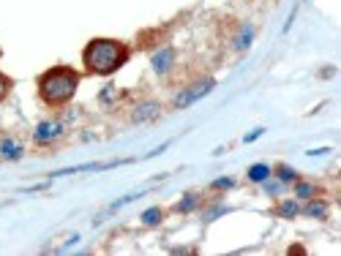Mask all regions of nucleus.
<instances>
[{
    "mask_svg": "<svg viewBox=\"0 0 341 256\" xmlns=\"http://www.w3.org/2000/svg\"><path fill=\"white\" fill-rule=\"evenodd\" d=\"M295 213H298V205H295V202H284V205H281V215H287V218H292Z\"/></svg>",
    "mask_w": 341,
    "mask_h": 256,
    "instance_id": "nucleus-10",
    "label": "nucleus"
},
{
    "mask_svg": "<svg viewBox=\"0 0 341 256\" xmlns=\"http://www.w3.org/2000/svg\"><path fill=\"white\" fill-rule=\"evenodd\" d=\"M3 155H5V158H16V155H19V147L11 144V142H5L3 144Z\"/></svg>",
    "mask_w": 341,
    "mask_h": 256,
    "instance_id": "nucleus-9",
    "label": "nucleus"
},
{
    "mask_svg": "<svg viewBox=\"0 0 341 256\" xmlns=\"http://www.w3.org/2000/svg\"><path fill=\"white\" fill-rule=\"evenodd\" d=\"M279 177L281 180H295V172L290 169V166H279Z\"/></svg>",
    "mask_w": 341,
    "mask_h": 256,
    "instance_id": "nucleus-12",
    "label": "nucleus"
},
{
    "mask_svg": "<svg viewBox=\"0 0 341 256\" xmlns=\"http://www.w3.org/2000/svg\"><path fill=\"white\" fill-rule=\"evenodd\" d=\"M5 93H8V79H5L3 74H0V101L5 98Z\"/></svg>",
    "mask_w": 341,
    "mask_h": 256,
    "instance_id": "nucleus-13",
    "label": "nucleus"
},
{
    "mask_svg": "<svg viewBox=\"0 0 341 256\" xmlns=\"http://www.w3.org/2000/svg\"><path fill=\"white\" fill-rule=\"evenodd\" d=\"M229 185H232V180H227V177H224V180H216V188H229Z\"/></svg>",
    "mask_w": 341,
    "mask_h": 256,
    "instance_id": "nucleus-14",
    "label": "nucleus"
},
{
    "mask_svg": "<svg viewBox=\"0 0 341 256\" xmlns=\"http://www.w3.org/2000/svg\"><path fill=\"white\" fill-rule=\"evenodd\" d=\"M194 202H196V199H186V202H180V210H191Z\"/></svg>",
    "mask_w": 341,
    "mask_h": 256,
    "instance_id": "nucleus-15",
    "label": "nucleus"
},
{
    "mask_svg": "<svg viewBox=\"0 0 341 256\" xmlns=\"http://www.w3.org/2000/svg\"><path fill=\"white\" fill-rule=\"evenodd\" d=\"M210 87H213V82H202V85H196L194 90H186L183 96H177V101H175V104H177V107H186V104L196 101L199 96H205V93L210 90Z\"/></svg>",
    "mask_w": 341,
    "mask_h": 256,
    "instance_id": "nucleus-3",
    "label": "nucleus"
},
{
    "mask_svg": "<svg viewBox=\"0 0 341 256\" xmlns=\"http://www.w3.org/2000/svg\"><path fill=\"white\" fill-rule=\"evenodd\" d=\"M77 85H79V77L71 71V68H52V71H47L41 77L38 93H41V98L47 104L57 107V104H66L68 98H74Z\"/></svg>",
    "mask_w": 341,
    "mask_h": 256,
    "instance_id": "nucleus-2",
    "label": "nucleus"
},
{
    "mask_svg": "<svg viewBox=\"0 0 341 256\" xmlns=\"http://www.w3.org/2000/svg\"><path fill=\"white\" fill-rule=\"evenodd\" d=\"M82 57H85V66H88L93 74H112L126 63L129 52H126V46L118 44V41L96 38V41L88 44V49H85Z\"/></svg>",
    "mask_w": 341,
    "mask_h": 256,
    "instance_id": "nucleus-1",
    "label": "nucleus"
},
{
    "mask_svg": "<svg viewBox=\"0 0 341 256\" xmlns=\"http://www.w3.org/2000/svg\"><path fill=\"white\" fill-rule=\"evenodd\" d=\"M268 174H270V169H268V166H262V164H257V166H251V169H248V177H251L254 183H262Z\"/></svg>",
    "mask_w": 341,
    "mask_h": 256,
    "instance_id": "nucleus-6",
    "label": "nucleus"
},
{
    "mask_svg": "<svg viewBox=\"0 0 341 256\" xmlns=\"http://www.w3.org/2000/svg\"><path fill=\"white\" fill-rule=\"evenodd\" d=\"M159 218H161V210L159 207H153V210H148L145 215H142V221H145L148 226H153V224H159Z\"/></svg>",
    "mask_w": 341,
    "mask_h": 256,
    "instance_id": "nucleus-7",
    "label": "nucleus"
},
{
    "mask_svg": "<svg viewBox=\"0 0 341 256\" xmlns=\"http://www.w3.org/2000/svg\"><path fill=\"white\" fill-rule=\"evenodd\" d=\"M57 133H60V126H57V123H41V126H38V131H36V139H38V142H47V139L57 136Z\"/></svg>",
    "mask_w": 341,
    "mask_h": 256,
    "instance_id": "nucleus-4",
    "label": "nucleus"
},
{
    "mask_svg": "<svg viewBox=\"0 0 341 256\" xmlns=\"http://www.w3.org/2000/svg\"><path fill=\"white\" fill-rule=\"evenodd\" d=\"M306 213L309 215H325V205H322V202H311V205L306 207Z\"/></svg>",
    "mask_w": 341,
    "mask_h": 256,
    "instance_id": "nucleus-8",
    "label": "nucleus"
},
{
    "mask_svg": "<svg viewBox=\"0 0 341 256\" xmlns=\"http://www.w3.org/2000/svg\"><path fill=\"white\" fill-rule=\"evenodd\" d=\"M170 60H172V49H164V52H159V55L153 57V66H156V71H167V68H170Z\"/></svg>",
    "mask_w": 341,
    "mask_h": 256,
    "instance_id": "nucleus-5",
    "label": "nucleus"
},
{
    "mask_svg": "<svg viewBox=\"0 0 341 256\" xmlns=\"http://www.w3.org/2000/svg\"><path fill=\"white\" fill-rule=\"evenodd\" d=\"M295 191H298V196H311V194H314V188L306 185V183H298V188H295Z\"/></svg>",
    "mask_w": 341,
    "mask_h": 256,
    "instance_id": "nucleus-11",
    "label": "nucleus"
}]
</instances>
